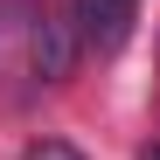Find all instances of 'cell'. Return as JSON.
<instances>
[{
  "instance_id": "obj_1",
  "label": "cell",
  "mask_w": 160,
  "mask_h": 160,
  "mask_svg": "<svg viewBox=\"0 0 160 160\" xmlns=\"http://www.w3.org/2000/svg\"><path fill=\"white\" fill-rule=\"evenodd\" d=\"M70 28H77L84 49L118 56L132 42V28H139V0H70Z\"/></svg>"
},
{
  "instance_id": "obj_2",
  "label": "cell",
  "mask_w": 160,
  "mask_h": 160,
  "mask_svg": "<svg viewBox=\"0 0 160 160\" xmlns=\"http://www.w3.org/2000/svg\"><path fill=\"white\" fill-rule=\"evenodd\" d=\"M77 28H70V14H42L35 21V77L42 84H63V77L77 70Z\"/></svg>"
},
{
  "instance_id": "obj_3",
  "label": "cell",
  "mask_w": 160,
  "mask_h": 160,
  "mask_svg": "<svg viewBox=\"0 0 160 160\" xmlns=\"http://www.w3.org/2000/svg\"><path fill=\"white\" fill-rule=\"evenodd\" d=\"M28 160H84V153H77L70 139H35V146H28Z\"/></svg>"
},
{
  "instance_id": "obj_4",
  "label": "cell",
  "mask_w": 160,
  "mask_h": 160,
  "mask_svg": "<svg viewBox=\"0 0 160 160\" xmlns=\"http://www.w3.org/2000/svg\"><path fill=\"white\" fill-rule=\"evenodd\" d=\"M139 160H160V146H139Z\"/></svg>"
}]
</instances>
